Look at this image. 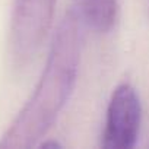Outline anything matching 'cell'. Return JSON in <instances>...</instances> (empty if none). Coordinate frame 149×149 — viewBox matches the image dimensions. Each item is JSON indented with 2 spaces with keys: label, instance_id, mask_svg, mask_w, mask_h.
<instances>
[{
  "label": "cell",
  "instance_id": "6da1fadb",
  "mask_svg": "<svg viewBox=\"0 0 149 149\" xmlns=\"http://www.w3.org/2000/svg\"><path fill=\"white\" fill-rule=\"evenodd\" d=\"M82 25L74 8L64 13L54 32L41 78L2 137L0 148H31L51 129L76 85L84 41Z\"/></svg>",
  "mask_w": 149,
  "mask_h": 149
},
{
  "label": "cell",
  "instance_id": "7a4b0ae2",
  "mask_svg": "<svg viewBox=\"0 0 149 149\" xmlns=\"http://www.w3.org/2000/svg\"><path fill=\"white\" fill-rule=\"evenodd\" d=\"M57 0H15L10 51L18 63L29 61L41 48L54 19Z\"/></svg>",
  "mask_w": 149,
  "mask_h": 149
},
{
  "label": "cell",
  "instance_id": "3957f363",
  "mask_svg": "<svg viewBox=\"0 0 149 149\" xmlns=\"http://www.w3.org/2000/svg\"><path fill=\"white\" fill-rule=\"evenodd\" d=\"M142 105L136 89L130 84L118 85L107 107L105 127L102 133V148L132 149L139 136Z\"/></svg>",
  "mask_w": 149,
  "mask_h": 149
},
{
  "label": "cell",
  "instance_id": "277c9868",
  "mask_svg": "<svg viewBox=\"0 0 149 149\" xmlns=\"http://www.w3.org/2000/svg\"><path fill=\"white\" fill-rule=\"evenodd\" d=\"M81 21L100 34L110 32L118 18V0H78Z\"/></svg>",
  "mask_w": 149,
  "mask_h": 149
}]
</instances>
